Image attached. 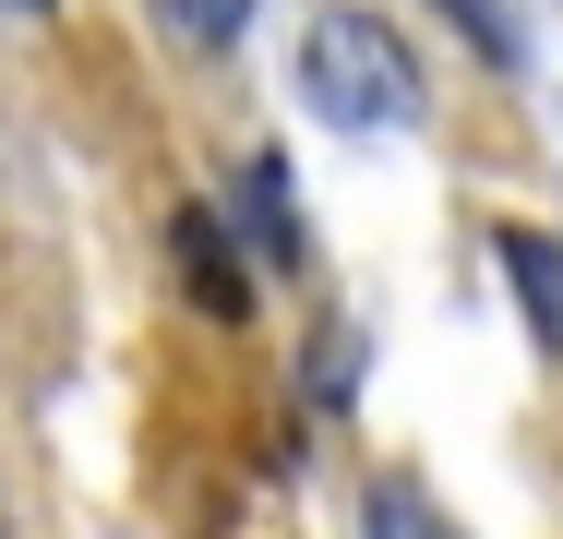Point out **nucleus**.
Here are the masks:
<instances>
[{
  "mask_svg": "<svg viewBox=\"0 0 563 539\" xmlns=\"http://www.w3.org/2000/svg\"><path fill=\"white\" fill-rule=\"evenodd\" d=\"M217 216H228V228H252L264 276H312V240H300V216H288V156H240Z\"/></svg>",
  "mask_w": 563,
  "mask_h": 539,
  "instance_id": "obj_3",
  "label": "nucleus"
},
{
  "mask_svg": "<svg viewBox=\"0 0 563 539\" xmlns=\"http://www.w3.org/2000/svg\"><path fill=\"white\" fill-rule=\"evenodd\" d=\"M432 12H444V24L467 36V48H479V61H492V73H516V61H528V36H516L492 0H432Z\"/></svg>",
  "mask_w": 563,
  "mask_h": 539,
  "instance_id": "obj_7",
  "label": "nucleus"
},
{
  "mask_svg": "<svg viewBox=\"0 0 563 539\" xmlns=\"http://www.w3.org/2000/svg\"><path fill=\"white\" fill-rule=\"evenodd\" d=\"M492 264H504V288L528 300V336H540V348H563V240L516 216V228H492Z\"/></svg>",
  "mask_w": 563,
  "mask_h": 539,
  "instance_id": "obj_4",
  "label": "nucleus"
},
{
  "mask_svg": "<svg viewBox=\"0 0 563 539\" xmlns=\"http://www.w3.org/2000/svg\"><path fill=\"white\" fill-rule=\"evenodd\" d=\"M144 12H156V36H168V48H192V61L240 48V24H252V0H144Z\"/></svg>",
  "mask_w": 563,
  "mask_h": 539,
  "instance_id": "obj_6",
  "label": "nucleus"
},
{
  "mask_svg": "<svg viewBox=\"0 0 563 539\" xmlns=\"http://www.w3.org/2000/svg\"><path fill=\"white\" fill-rule=\"evenodd\" d=\"M360 528H372V539H467V528L444 516V504H432V492L408 480V468H384V480H372V504H360Z\"/></svg>",
  "mask_w": 563,
  "mask_h": 539,
  "instance_id": "obj_5",
  "label": "nucleus"
},
{
  "mask_svg": "<svg viewBox=\"0 0 563 539\" xmlns=\"http://www.w3.org/2000/svg\"><path fill=\"white\" fill-rule=\"evenodd\" d=\"M168 264H180V300L217 323H252V264H240V228L217 205H180L168 216Z\"/></svg>",
  "mask_w": 563,
  "mask_h": 539,
  "instance_id": "obj_2",
  "label": "nucleus"
},
{
  "mask_svg": "<svg viewBox=\"0 0 563 539\" xmlns=\"http://www.w3.org/2000/svg\"><path fill=\"white\" fill-rule=\"evenodd\" d=\"M0 12H48V0H0Z\"/></svg>",
  "mask_w": 563,
  "mask_h": 539,
  "instance_id": "obj_9",
  "label": "nucleus"
},
{
  "mask_svg": "<svg viewBox=\"0 0 563 539\" xmlns=\"http://www.w3.org/2000/svg\"><path fill=\"white\" fill-rule=\"evenodd\" d=\"M300 384H312L324 408H347V396H360V323H336L324 348H300Z\"/></svg>",
  "mask_w": 563,
  "mask_h": 539,
  "instance_id": "obj_8",
  "label": "nucleus"
},
{
  "mask_svg": "<svg viewBox=\"0 0 563 539\" xmlns=\"http://www.w3.org/2000/svg\"><path fill=\"white\" fill-rule=\"evenodd\" d=\"M300 108L324 120V132H396V120H420V61H408V36L384 24V12H312L300 24Z\"/></svg>",
  "mask_w": 563,
  "mask_h": 539,
  "instance_id": "obj_1",
  "label": "nucleus"
}]
</instances>
